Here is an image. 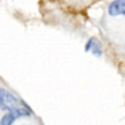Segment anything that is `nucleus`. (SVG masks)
Instances as JSON below:
<instances>
[{"instance_id":"3","label":"nucleus","mask_w":125,"mask_h":125,"mask_svg":"<svg viewBox=\"0 0 125 125\" xmlns=\"http://www.w3.org/2000/svg\"><path fill=\"white\" fill-rule=\"evenodd\" d=\"M86 52H90L93 53L95 57H101L102 56V48H101V42L97 40L95 37H91L90 40L86 42V46H84Z\"/></svg>"},{"instance_id":"2","label":"nucleus","mask_w":125,"mask_h":125,"mask_svg":"<svg viewBox=\"0 0 125 125\" xmlns=\"http://www.w3.org/2000/svg\"><path fill=\"white\" fill-rule=\"evenodd\" d=\"M109 16H122L125 14V0H114L107 7Z\"/></svg>"},{"instance_id":"5","label":"nucleus","mask_w":125,"mask_h":125,"mask_svg":"<svg viewBox=\"0 0 125 125\" xmlns=\"http://www.w3.org/2000/svg\"><path fill=\"white\" fill-rule=\"evenodd\" d=\"M72 1H76V3H78V1H84V3H87L88 0H72ZM88 3H90V1H88Z\"/></svg>"},{"instance_id":"4","label":"nucleus","mask_w":125,"mask_h":125,"mask_svg":"<svg viewBox=\"0 0 125 125\" xmlns=\"http://www.w3.org/2000/svg\"><path fill=\"white\" fill-rule=\"evenodd\" d=\"M16 118H18V117H16L14 113L6 112V114H4V116L1 117V120H0V125H11V124L15 122Z\"/></svg>"},{"instance_id":"1","label":"nucleus","mask_w":125,"mask_h":125,"mask_svg":"<svg viewBox=\"0 0 125 125\" xmlns=\"http://www.w3.org/2000/svg\"><path fill=\"white\" fill-rule=\"evenodd\" d=\"M0 109L3 112L14 113L18 118L33 116V112H31L30 106L27 103L23 102L16 95H14L12 93H10L6 88H1V87H0Z\"/></svg>"}]
</instances>
